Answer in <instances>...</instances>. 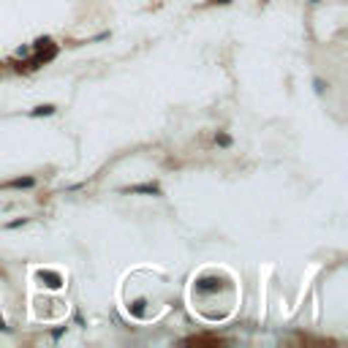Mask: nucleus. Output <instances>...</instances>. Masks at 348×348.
Returning <instances> with one entry per match:
<instances>
[{
    "mask_svg": "<svg viewBox=\"0 0 348 348\" xmlns=\"http://www.w3.org/2000/svg\"><path fill=\"white\" fill-rule=\"evenodd\" d=\"M125 193H153V196H158L161 193V188H158L155 183H144V185H128V188H123Z\"/></svg>",
    "mask_w": 348,
    "mask_h": 348,
    "instance_id": "1",
    "label": "nucleus"
},
{
    "mask_svg": "<svg viewBox=\"0 0 348 348\" xmlns=\"http://www.w3.org/2000/svg\"><path fill=\"white\" fill-rule=\"evenodd\" d=\"M196 288H199V291H218L220 288V278H215V275H212V278H199V280H196Z\"/></svg>",
    "mask_w": 348,
    "mask_h": 348,
    "instance_id": "2",
    "label": "nucleus"
},
{
    "mask_svg": "<svg viewBox=\"0 0 348 348\" xmlns=\"http://www.w3.org/2000/svg\"><path fill=\"white\" fill-rule=\"evenodd\" d=\"M41 280H46V286H49V288H60L63 286V278L57 272H41Z\"/></svg>",
    "mask_w": 348,
    "mask_h": 348,
    "instance_id": "3",
    "label": "nucleus"
},
{
    "mask_svg": "<svg viewBox=\"0 0 348 348\" xmlns=\"http://www.w3.org/2000/svg\"><path fill=\"white\" fill-rule=\"evenodd\" d=\"M33 185H36L33 177H17V180H11L6 188H33Z\"/></svg>",
    "mask_w": 348,
    "mask_h": 348,
    "instance_id": "4",
    "label": "nucleus"
},
{
    "mask_svg": "<svg viewBox=\"0 0 348 348\" xmlns=\"http://www.w3.org/2000/svg\"><path fill=\"white\" fill-rule=\"evenodd\" d=\"M54 114V106L52 104H44V106H36L33 112H30V117H49Z\"/></svg>",
    "mask_w": 348,
    "mask_h": 348,
    "instance_id": "5",
    "label": "nucleus"
},
{
    "mask_svg": "<svg viewBox=\"0 0 348 348\" xmlns=\"http://www.w3.org/2000/svg\"><path fill=\"white\" fill-rule=\"evenodd\" d=\"M25 223H27V218H19V220H11L6 228H19V226H25Z\"/></svg>",
    "mask_w": 348,
    "mask_h": 348,
    "instance_id": "6",
    "label": "nucleus"
},
{
    "mask_svg": "<svg viewBox=\"0 0 348 348\" xmlns=\"http://www.w3.org/2000/svg\"><path fill=\"white\" fill-rule=\"evenodd\" d=\"M218 144H223V147H228V144H231V139H228V136H223V133H220V136H218Z\"/></svg>",
    "mask_w": 348,
    "mask_h": 348,
    "instance_id": "7",
    "label": "nucleus"
},
{
    "mask_svg": "<svg viewBox=\"0 0 348 348\" xmlns=\"http://www.w3.org/2000/svg\"><path fill=\"white\" fill-rule=\"evenodd\" d=\"M315 93H318V96L324 93V82H321V79H315Z\"/></svg>",
    "mask_w": 348,
    "mask_h": 348,
    "instance_id": "8",
    "label": "nucleus"
},
{
    "mask_svg": "<svg viewBox=\"0 0 348 348\" xmlns=\"http://www.w3.org/2000/svg\"><path fill=\"white\" fill-rule=\"evenodd\" d=\"M215 3H231V0H215Z\"/></svg>",
    "mask_w": 348,
    "mask_h": 348,
    "instance_id": "9",
    "label": "nucleus"
}]
</instances>
